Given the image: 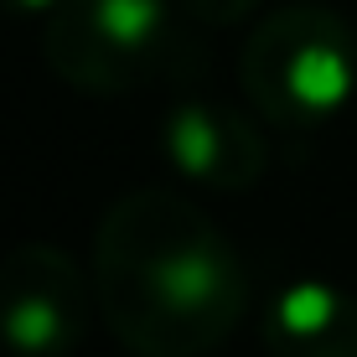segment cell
Returning <instances> with one entry per match:
<instances>
[{
    "mask_svg": "<svg viewBox=\"0 0 357 357\" xmlns=\"http://www.w3.org/2000/svg\"><path fill=\"white\" fill-rule=\"evenodd\" d=\"M104 321L135 357H202L238 326L249 285L233 243L171 192L109 207L93 249Z\"/></svg>",
    "mask_w": 357,
    "mask_h": 357,
    "instance_id": "6da1fadb",
    "label": "cell"
},
{
    "mask_svg": "<svg viewBox=\"0 0 357 357\" xmlns=\"http://www.w3.org/2000/svg\"><path fill=\"white\" fill-rule=\"evenodd\" d=\"M352 31L321 6H285L243 47V89L269 119L321 125L352 98Z\"/></svg>",
    "mask_w": 357,
    "mask_h": 357,
    "instance_id": "7a4b0ae2",
    "label": "cell"
},
{
    "mask_svg": "<svg viewBox=\"0 0 357 357\" xmlns=\"http://www.w3.org/2000/svg\"><path fill=\"white\" fill-rule=\"evenodd\" d=\"M171 42L166 0H68L52 31V63L73 83H135Z\"/></svg>",
    "mask_w": 357,
    "mask_h": 357,
    "instance_id": "3957f363",
    "label": "cell"
},
{
    "mask_svg": "<svg viewBox=\"0 0 357 357\" xmlns=\"http://www.w3.org/2000/svg\"><path fill=\"white\" fill-rule=\"evenodd\" d=\"M89 331V285L57 249H16L0 264V342L21 357H63Z\"/></svg>",
    "mask_w": 357,
    "mask_h": 357,
    "instance_id": "277c9868",
    "label": "cell"
},
{
    "mask_svg": "<svg viewBox=\"0 0 357 357\" xmlns=\"http://www.w3.org/2000/svg\"><path fill=\"white\" fill-rule=\"evenodd\" d=\"M269 357H357V301L321 280H295L264 316Z\"/></svg>",
    "mask_w": 357,
    "mask_h": 357,
    "instance_id": "5b68a950",
    "label": "cell"
},
{
    "mask_svg": "<svg viewBox=\"0 0 357 357\" xmlns=\"http://www.w3.org/2000/svg\"><path fill=\"white\" fill-rule=\"evenodd\" d=\"M166 145H171V161L187 176L213 181V187H243L259 171L254 130L238 114H223V109H202V104L176 109L166 125Z\"/></svg>",
    "mask_w": 357,
    "mask_h": 357,
    "instance_id": "8992f818",
    "label": "cell"
},
{
    "mask_svg": "<svg viewBox=\"0 0 357 357\" xmlns=\"http://www.w3.org/2000/svg\"><path fill=\"white\" fill-rule=\"evenodd\" d=\"M192 10H202L207 21H228V16H238V10H249L254 0H187Z\"/></svg>",
    "mask_w": 357,
    "mask_h": 357,
    "instance_id": "52a82bcc",
    "label": "cell"
},
{
    "mask_svg": "<svg viewBox=\"0 0 357 357\" xmlns=\"http://www.w3.org/2000/svg\"><path fill=\"white\" fill-rule=\"evenodd\" d=\"M16 6H26V10H31V6H52V0H16Z\"/></svg>",
    "mask_w": 357,
    "mask_h": 357,
    "instance_id": "ba28073f",
    "label": "cell"
}]
</instances>
